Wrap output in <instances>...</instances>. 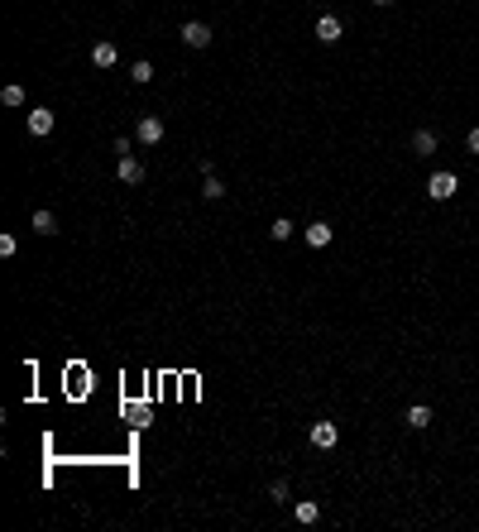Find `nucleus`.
Masks as SVG:
<instances>
[{
    "label": "nucleus",
    "mask_w": 479,
    "mask_h": 532,
    "mask_svg": "<svg viewBox=\"0 0 479 532\" xmlns=\"http://www.w3.org/2000/svg\"><path fill=\"white\" fill-rule=\"evenodd\" d=\"M407 427H412V432L431 427V408H426V403H412V408H407Z\"/></svg>",
    "instance_id": "f8f14e48"
},
{
    "label": "nucleus",
    "mask_w": 479,
    "mask_h": 532,
    "mask_svg": "<svg viewBox=\"0 0 479 532\" xmlns=\"http://www.w3.org/2000/svg\"><path fill=\"white\" fill-rule=\"evenodd\" d=\"M331 235H336V231H331L326 221H312V226H307V245H312V249H326Z\"/></svg>",
    "instance_id": "6e6552de"
},
{
    "label": "nucleus",
    "mask_w": 479,
    "mask_h": 532,
    "mask_svg": "<svg viewBox=\"0 0 479 532\" xmlns=\"http://www.w3.org/2000/svg\"><path fill=\"white\" fill-rule=\"evenodd\" d=\"M34 235H58V216L53 212H34Z\"/></svg>",
    "instance_id": "ddd939ff"
},
{
    "label": "nucleus",
    "mask_w": 479,
    "mask_h": 532,
    "mask_svg": "<svg viewBox=\"0 0 479 532\" xmlns=\"http://www.w3.org/2000/svg\"><path fill=\"white\" fill-rule=\"evenodd\" d=\"M465 144H470V154H479V125L470 130V139H465Z\"/></svg>",
    "instance_id": "6ab92c4d"
},
{
    "label": "nucleus",
    "mask_w": 479,
    "mask_h": 532,
    "mask_svg": "<svg viewBox=\"0 0 479 532\" xmlns=\"http://www.w3.org/2000/svg\"><path fill=\"white\" fill-rule=\"evenodd\" d=\"M293 513H297V523H302V528H312V523H317V518H321L317 499H297V504H293Z\"/></svg>",
    "instance_id": "1a4fd4ad"
},
{
    "label": "nucleus",
    "mask_w": 479,
    "mask_h": 532,
    "mask_svg": "<svg viewBox=\"0 0 479 532\" xmlns=\"http://www.w3.org/2000/svg\"><path fill=\"white\" fill-rule=\"evenodd\" d=\"M341 34H346V29H341L336 15H321V20H317V39H321V44H336Z\"/></svg>",
    "instance_id": "0eeeda50"
},
{
    "label": "nucleus",
    "mask_w": 479,
    "mask_h": 532,
    "mask_svg": "<svg viewBox=\"0 0 479 532\" xmlns=\"http://www.w3.org/2000/svg\"><path fill=\"white\" fill-rule=\"evenodd\" d=\"M130 77L139 82V86H149V82H154V63H149V58H139V63L130 67Z\"/></svg>",
    "instance_id": "4468645a"
},
{
    "label": "nucleus",
    "mask_w": 479,
    "mask_h": 532,
    "mask_svg": "<svg viewBox=\"0 0 479 532\" xmlns=\"http://www.w3.org/2000/svg\"><path fill=\"white\" fill-rule=\"evenodd\" d=\"M0 101H5V106H25V86H20V82H10V86L0 91Z\"/></svg>",
    "instance_id": "dca6fc26"
},
{
    "label": "nucleus",
    "mask_w": 479,
    "mask_h": 532,
    "mask_svg": "<svg viewBox=\"0 0 479 532\" xmlns=\"http://www.w3.org/2000/svg\"><path fill=\"white\" fill-rule=\"evenodd\" d=\"M412 149H417V159L436 154V130H417V134H412Z\"/></svg>",
    "instance_id": "9b49d317"
},
{
    "label": "nucleus",
    "mask_w": 479,
    "mask_h": 532,
    "mask_svg": "<svg viewBox=\"0 0 479 532\" xmlns=\"http://www.w3.org/2000/svg\"><path fill=\"white\" fill-rule=\"evenodd\" d=\"M374 5H393V0H374Z\"/></svg>",
    "instance_id": "aec40b11"
},
{
    "label": "nucleus",
    "mask_w": 479,
    "mask_h": 532,
    "mask_svg": "<svg viewBox=\"0 0 479 532\" xmlns=\"http://www.w3.org/2000/svg\"><path fill=\"white\" fill-rule=\"evenodd\" d=\"M91 63H96V67H115V63H120V48H115V44H96V48H91Z\"/></svg>",
    "instance_id": "9d476101"
},
{
    "label": "nucleus",
    "mask_w": 479,
    "mask_h": 532,
    "mask_svg": "<svg viewBox=\"0 0 479 532\" xmlns=\"http://www.w3.org/2000/svg\"><path fill=\"white\" fill-rule=\"evenodd\" d=\"M336 441H341V427H336V422H312V446L331 451Z\"/></svg>",
    "instance_id": "7ed1b4c3"
},
{
    "label": "nucleus",
    "mask_w": 479,
    "mask_h": 532,
    "mask_svg": "<svg viewBox=\"0 0 479 532\" xmlns=\"http://www.w3.org/2000/svg\"><path fill=\"white\" fill-rule=\"evenodd\" d=\"M29 134H53V110H48V106L29 110Z\"/></svg>",
    "instance_id": "39448f33"
},
{
    "label": "nucleus",
    "mask_w": 479,
    "mask_h": 532,
    "mask_svg": "<svg viewBox=\"0 0 479 532\" xmlns=\"http://www.w3.org/2000/svg\"><path fill=\"white\" fill-rule=\"evenodd\" d=\"M268 235H273V240H293V221H288V216H278V221L268 226Z\"/></svg>",
    "instance_id": "f3484780"
},
{
    "label": "nucleus",
    "mask_w": 479,
    "mask_h": 532,
    "mask_svg": "<svg viewBox=\"0 0 479 532\" xmlns=\"http://www.w3.org/2000/svg\"><path fill=\"white\" fill-rule=\"evenodd\" d=\"M202 197H206V202H221V197H225V183H221V178H206V183H202Z\"/></svg>",
    "instance_id": "2eb2a0df"
},
{
    "label": "nucleus",
    "mask_w": 479,
    "mask_h": 532,
    "mask_svg": "<svg viewBox=\"0 0 479 532\" xmlns=\"http://www.w3.org/2000/svg\"><path fill=\"white\" fill-rule=\"evenodd\" d=\"M288 494H293L288 479H273V484H268V499H273V504H288Z\"/></svg>",
    "instance_id": "a211bd4d"
},
{
    "label": "nucleus",
    "mask_w": 479,
    "mask_h": 532,
    "mask_svg": "<svg viewBox=\"0 0 479 532\" xmlns=\"http://www.w3.org/2000/svg\"><path fill=\"white\" fill-rule=\"evenodd\" d=\"M455 192H460V178H455V173H431V178H426V197H431V202H451Z\"/></svg>",
    "instance_id": "f257e3e1"
},
{
    "label": "nucleus",
    "mask_w": 479,
    "mask_h": 532,
    "mask_svg": "<svg viewBox=\"0 0 479 532\" xmlns=\"http://www.w3.org/2000/svg\"><path fill=\"white\" fill-rule=\"evenodd\" d=\"M183 44L187 48H206V44H211V29L202 25V20H187L183 25Z\"/></svg>",
    "instance_id": "f03ea898"
},
{
    "label": "nucleus",
    "mask_w": 479,
    "mask_h": 532,
    "mask_svg": "<svg viewBox=\"0 0 479 532\" xmlns=\"http://www.w3.org/2000/svg\"><path fill=\"white\" fill-rule=\"evenodd\" d=\"M134 134H139V144H159L163 139V120L159 115H139V130Z\"/></svg>",
    "instance_id": "20e7f679"
},
{
    "label": "nucleus",
    "mask_w": 479,
    "mask_h": 532,
    "mask_svg": "<svg viewBox=\"0 0 479 532\" xmlns=\"http://www.w3.org/2000/svg\"><path fill=\"white\" fill-rule=\"evenodd\" d=\"M120 183H144V163L134 159V154H120Z\"/></svg>",
    "instance_id": "423d86ee"
}]
</instances>
